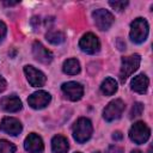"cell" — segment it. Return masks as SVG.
<instances>
[{
	"label": "cell",
	"instance_id": "cell-1",
	"mask_svg": "<svg viewBox=\"0 0 153 153\" xmlns=\"http://www.w3.org/2000/svg\"><path fill=\"white\" fill-rule=\"evenodd\" d=\"M92 123L86 117H80L76 120V122L73 124V137L76 142L84 143L87 140H90L92 135Z\"/></svg>",
	"mask_w": 153,
	"mask_h": 153
},
{
	"label": "cell",
	"instance_id": "cell-2",
	"mask_svg": "<svg viewBox=\"0 0 153 153\" xmlns=\"http://www.w3.org/2000/svg\"><path fill=\"white\" fill-rule=\"evenodd\" d=\"M129 36H130V39L136 44H140V43L145 42L147 36H148V23H147V20L143 19V18L134 19L130 24Z\"/></svg>",
	"mask_w": 153,
	"mask_h": 153
},
{
	"label": "cell",
	"instance_id": "cell-3",
	"mask_svg": "<svg viewBox=\"0 0 153 153\" xmlns=\"http://www.w3.org/2000/svg\"><path fill=\"white\" fill-rule=\"evenodd\" d=\"M141 57L139 54H133L130 56L122 57L121 61V69H120V80L124 82L140 66Z\"/></svg>",
	"mask_w": 153,
	"mask_h": 153
},
{
	"label": "cell",
	"instance_id": "cell-4",
	"mask_svg": "<svg viewBox=\"0 0 153 153\" xmlns=\"http://www.w3.org/2000/svg\"><path fill=\"white\" fill-rule=\"evenodd\" d=\"M151 136V129L148 128V126L142 122V121H139L136 123H134L129 130V137L133 142L137 143V145H141V143H145Z\"/></svg>",
	"mask_w": 153,
	"mask_h": 153
},
{
	"label": "cell",
	"instance_id": "cell-5",
	"mask_svg": "<svg viewBox=\"0 0 153 153\" xmlns=\"http://www.w3.org/2000/svg\"><path fill=\"white\" fill-rule=\"evenodd\" d=\"M124 109H126V105H124L122 99L111 100L105 106V109L103 110V117H104L105 121L112 122V121H115V120H117L122 116Z\"/></svg>",
	"mask_w": 153,
	"mask_h": 153
},
{
	"label": "cell",
	"instance_id": "cell-6",
	"mask_svg": "<svg viewBox=\"0 0 153 153\" xmlns=\"http://www.w3.org/2000/svg\"><path fill=\"white\" fill-rule=\"evenodd\" d=\"M92 17H93V20H94L96 26L99 30H102V31L109 30L110 26L112 25L114 20H115L114 19V16L108 10H104V8H98L96 11H93Z\"/></svg>",
	"mask_w": 153,
	"mask_h": 153
},
{
	"label": "cell",
	"instance_id": "cell-7",
	"mask_svg": "<svg viewBox=\"0 0 153 153\" xmlns=\"http://www.w3.org/2000/svg\"><path fill=\"white\" fill-rule=\"evenodd\" d=\"M79 48L86 54H96L100 49L99 39L92 32L85 33L79 41Z\"/></svg>",
	"mask_w": 153,
	"mask_h": 153
},
{
	"label": "cell",
	"instance_id": "cell-8",
	"mask_svg": "<svg viewBox=\"0 0 153 153\" xmlns=\"http://www.w3.org/2000/svg\"><path fill=\"white\" fill-rule=\"evenodd\" d=\"M61 90L63 92V94L72 102H76L79 99H81L82 94H84V87L81 84L76 82V81H68V82H63L61 86Z\"/></svg>",
	"mask_w": 153,
	"mask_h": 153
},
{
	"label": "cell",
	"instance_id": "cell-9",
	"mask_svg": "<svg viewBox=\"0 0 153 153\" xmlns=\"http://www.w3.org/2000/svg\"><path fill=\"white\" fill-rule=\"evenodd\" d=\"M51 100V96L45 91H37L33 92L27 98V103L32 109H43L45 108Z\"/></svg>",
	"mask_w": 153,
	"mask_h": 153
},
{
	"label": "cell",
	"instance_id": "cell-10",
	"mask_svg": "<svg viewBox=\"0 0 153 153\" xmlns=\"http://www.w3.org/2000/svg\"><path fill=\"white\" fill-rule=\"evenodd\" d=\"M0 130L6 133V134H8V135L16 136V135L22 133L23 126L14 117H4L1 120V122H0Z\"/></svg>",
	"mask_w": 153,
	"mask_h": 153
},
{
	"label": "cell",
	"instance_id": "cell-11",
	"mask_svg": "<svg viewBox=\"0 0 153 153\" xmlns=\"http://www.w3.org/2000/svg\"><path fill=\"white\" fill-rule=\"evenodd\" d=\"M24 73H25L26 79H27V81L31 86L39 87V86H43L45 84V80H47L45 75L41 71L36 69L33 66H25L24 67Z\"/></svg>",
	"mask_w": 153,
	"mask_h": 153
},
{
	"label": "cell",
	"instance_id": "cell-12",
	"mask_svg": "<svg viewBox=\"0 0 153 153\" xmlns=\"http://www.w3.org/2000/svg\"><path fill=\"white\" fill-rule=\"evenodd\" d=\"M32 54H33V57L37 61H39V62H42L44 65H48V63H50L53 61V54H51V51L48 50L38 41L33 42V44H32Z\"/></svg>",
	"mask_w": 153,
	"mask_h": 153
},
{
	"label": "cell",
	"instance_id": "cell-13",
	"mask_svg": "<svg viewBox=\"0 0 153 153\" xmlns=\"http://www.w3.org/2000/svg\"><path fill=\"white\" fill-rule=\"evenodd\" d=\"M24 148L29 153H42L44 149V145L41 136H38L35 133H31L26 136L24 141Z\"/></svg>",
	"mask_w": 153,
	"mask_h": 153
},
{
	"label": "cell",
	"instance_id": "cell-14",
	"mask_svg": "<svg viewBox=\"0 0 153 153\" xmlns=\"http://www.w3.org/2000/svg\"><path fill=\"white\" fill-rule=\"evenodd\" d=\"M0 108L6 112H17L22 109V100L16 96H5L0 99Z\"/></svg>",
	"mask_w": 153,
	"mask_h": 153
},
{
	"label": "cell",
	"instance_id": "cell-15",
	"mask_svg": "<svg viewBox=\"0 0 153 153\" xmlns=\"http://www.w3.org/2000/svg\"><path fill=\"white\" fill-rule=\"evenodd\" d=\"M148 84H149L148 78L145 74H139V75H136V76L133 78V80L130 82V87H131V90L134 92L140 93V94H143V93L147 92Z\"/></svg>",
	"mask_w": 153,
	"mask_h": 153
},
{
	"label": "cell",
	"instance_id": "cell-16",
	"mask_svg": "<svg viewBox=\"0 0 153 153\" xmlns=\"http://www.w3.org/2000/svg\"><path fill=\"white\" fill-rule=\"evenodd\" d=\"M51 149L54 153H67L69 149L68 140L62 135H55L51 140Z\"/></svg>",
	"mask_w": 153,
	"mask_h": 153
},
{
	"label": "cell",
	"instance_id": "cell-17",
	"mask_svg": "<svg viewBox=\"0 0 153 153\" xmlns=\"http://www.w3.org/2000/svg\"><path fill=\"white\" fill-rule=\"evenodd\" d=\"M62 71L68 75H75L80 72V63L76 59H68L63 62Z\"/></svg>",
	"mask_w": 153,
	"mask_h": 153
},
{
	"label": "cell",
	"instance_id": "cell-18",
	"mask_svg": "<svg viewBox=\"0 0 153 153\" xmlns=\"http://www.w3.org/2000/svg\"><path fill=\"white\" fill-rule=\"evenodd\" d=\"M117 88H118L117 81L112 78H106L100 85V91L105 96H112L117 91Z\"/></svg>",
	"mask_w": 153,
	"mask_h": 153
},
{
	"label": "cell",
	"instance_id": "cell-19",
	"mask_svg": "<svg viewBox=\"0 0 153 153\" xmlns=\"http://www.w3.org/2000/svg\"><path fill=\"white\" fill-rule=\"evenodd\" d=\"M45 38L51 44H61L65 41V35L61 31H49L47 32Z\"/></svg>",
	"mask_w": 153,
	"mask_h": 153
},
{
	"label": "cell",
	"instance_id": "cell-20",
	"mask_svg": "<svg viewBox=\"0 0 153 153\" xmlns=\"http://www.w3.org/2000/svg\"><path fill=\"white\" fill-rule=\"evenodd\" d=\"M16 146L14 143L7 141V140H0V153H14Z\"/></svg>",
	"mask_w": 153,
	"mask_h": 153
},
{
	"label": "cell",
	"instance_id": "cell-21",
	"mask_svg": "<svg viewBox=\"0 0 153 153\" xmlns=\"http://www.w3.org/2000/svg\"><path fill=\"white\" fill-rule=\"evenodd\" d=\"M142 111H143V104L140 102L134 103L131 106V110H130V118H135V117L141 116Z\"/></svg>",
	"mask_w": 153,
	"mask_h": 153
},
{
	"label": "cell",
	"instance_id": "cell-22",
	"mask_svg": "<svg viewBox=\"0 0 153 153\" xmlns=\"http://www.w3.org/2000/svg\"><path fill=\"white\" fill-rule=\"evenodd\" d=\"M109 5H110L114 10L121 12V11H123V10L128 6V1H109Z\"/></svg>",
	"mask_w": 153,
	"mask_h": 153
},
{
	"label": "cell",
	"instance_id": "cell-23",
	"mask_svg": "<svg viewBox=\"0 0 153 153\" xmlns=\"http://www.w3.org/2000/svg\"><path fill=\"white\" fill-rule=\"evenodd\" d=\"M6 32H7V27H6L5 23H4V22H0V42L5 38Z\"/></svg>",
	"mask_w": 153,
	"mask_h": 153
},
{
	"label": "cell",
	"instance_id": "cell-24",
	"mask_svg": "<svg viewBox=\"0 0 153 153\" xmlns=\"http://www.w3.org/2000/svg\"><path fill=\"white\" fill-rule=\"evenodd\" d=\"M123 149L121 147H118L117 145H112L108 148V153H122Z\"/></svg>",
	"mask_w": 153,
	"mask_h": 153
},
{
	"label": "cell",
	"instance_id": "cell-25",
	"mask_svg": "<svg viewBox=\"0 0 153 153\" xmlns=\"http://www.w3.org/2000/svg\"><path fill=\"white\" fill-rule=\"evenodd\" d=\"M6 87H7V82H6V80L0 75V92L5 91V90H6Z\"/></svg>",
	"mask_w": 153,
	"mask_h": 153
},
{
	"label": "cell",
	"instance_id": "cell-26",
	"mask_svg": "<svg viewBox=\"0 0 153 153\" xmlns=\"http://www.w3.org/2000/svg\"><path fill=\"white\" fill-rule=\"evenodd\" d=\"M122 137H123V135H122L121 131H115V133L112 134V139H114L115 141H120V140H122Z\"/></svg>",
	"mask_w": 153,
	"mask_h": 153
},
{
	"label": "cell",
	"instance_id": "cell-27",
	"mask_svg": "<svg viewBox=\"0 0 153 153\" xmlns=\"http://www.w3.org/2000/svg\"><path fill=\"white\" fill-rule=\"evenodd\" d=\"M31 24L33 25L35 29H37L38 25H39V17H32V19H31Z\"/></svg>",
	"mask_w": 153,
	"mask_h": 153
},
{
	"label": "cell",
	"instance_id": "cell-28",
	"mask_svg": "<svg viewBox=\"0 0 153 153\" xmlns=\"http://www.w3.org/2000/svg\"><path fill=\"white\" fill-rule=\"evenodd\" d=\"M17 4H18L17 1H4V5H6V6H13Z\"/></svg>",
	"mask_w": 153,
	"mask_h": 153
},
{
	"label": "cell",
	"instance_id": "cell-29",
	"mask_svg": "<svg viewBox=\"0 0 153 153\" xmlns=\"http://www.w3.org/2000/svg\"><path fill=\"white\" fill-rule=\"evenodd\" d=\"M131 153H142L141 151H139V149H133L131 151Z\"/></svg>",
	"mask_w": 153,
	"mask_h": 153
},
{
	"label": "cell",
	"instance_id": "cell-30",
	"mask_svg": "<svg viewBox=\"0 0 153 153\" xmlns=\"http://www.w3.org/2000/svg\"><path fill=\"white\" fill-rule=\"evenodd\" d=\"M94 153H99V152H94Z\"/></svg>",
	"mask_w": 153,
	"mask_h": 153
},
{
	"label": "cell",
	"instance_id": "cell-31",
	"mask_svg": "<svg viewBox=\"0 0 153 153\" xmlns=\"http://www.w3.org/2000/svg\"><path fill=\"white\" fill-rule=\"evenodd\" d=\"M75 153H80V152H75Z\"/></svg>",
	"mask_w": 153,
	"mask_h": 153
}]
</instances>
